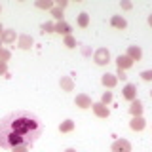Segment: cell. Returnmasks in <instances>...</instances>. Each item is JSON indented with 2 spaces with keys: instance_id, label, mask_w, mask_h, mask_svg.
I'll return each mask as SVG.
<instances>
[{
  "instance_id": "6da1fadb",
  "label": "cell",
  "mask_w": 152,
  "mask_h": 152,
  "mask_svg": "<svg viewBox=\"0 0 152 152\" xmlns=\"http://www.w3.org/2000/svg\"><path fill=\"white\" fill-rule=\"evenodd\" d=\"M42 135V122L28 110L10 112L0 120V146L12 150L13 146H32Z\"/></svg>"
},
{
  "instance_id": "7a4b0ae2",
  "label": "cell",
  "mask_w": 152,
  "mask_h": 152,
  "mask_svg": "<svg viewBox=\"0 0 152 152\" xmlns=\"http://www.w3.org/2000/svg\"><path fill=\"white\" fill-rule=\"evenodd\" d=\"M93 61H95V65H99V66L108 65L110 63V51H108L107 48H99L93 53Z\"/></svg>"
},
{
  "instance_id": "3957f363",
  "label": "cell",
  "mask_w": 152,
  "mask_h": 152,
  "mask_svg": "<svg viewBox=\"0 0 152 152\" xmlns=\"http://www.w3.org/2000/svg\"><path fill=\"white\" fill-rule=\"evenodd\" d=\"M122 97L124 99H127V101H135L137 99V86L135 84H126L124 86V89H122Z\"/></svg>"
},
{
  "instance_id": "277c9868",
  "label": "cell",
  "mask_w": 152,
  "mask_h": 152,
  "mask_svg": "<svg viewBox=\"0 0 152 152\" xmlns=\"http://www.w3.org/2000/svg\"><path fill=\"white\" fill-rule=\"evenodd\" d=\"M112 152H131V145L127 139H116L112 142Z\"/></svg>"
},
{
  "instance_id": "5b68a950",
  "label": "cell",
  "mask_w": 152,
  "mask_h": 152,
  "mask_svg": "<svg viewBox=\"0 0 152 152\" xmlns=\"http://www.w3.org/2000/svg\"><path fill=\"white\" fill-rule=\"evenodd\" d=\"M74 104L78 108H91L93 107V103H91V97L89 95H86V93H80V95H76V99H74Z\"/></svg>"
},
{
  "instance_id": "8992f818",
  "label": "cell",
  "mask_w": 152,
  "mask_h": 152,
  "mask_svg": "<svg viewBox=\"0 0 152 152\" xmlns=\"http://www.w3.org/2000/svg\"><path fill=\"white\" fill-rule=\"evenodd\" d=\"M93 112H95V116L97 118H108L110 116V110H108V107L107 104H103V103H93Z\"/></svg>"
},
{
  "instance_id": "52a82bcc",
  "label": "cell",
  "mask_w": 152,
  "mask_h": 152,
  "mask_svg": "<svg viewBox=\"0 0 152 152\" xmlns=\"http://www.w3.org/2000/svg\"><path fill=\"white\" fill-rule=\"evenodd\" d=\"M32 44H34V40H32V36H28V34H21V36L17 38L19 50H31Z\"/></svg>"
},
{
  "instance_id": "ba28073f",
  "label": "cell",
  "mask_w": 152,
  "mask_h": 152,
  "mask_svg": "<svg viewBox=\"0 0 152 152\" xmlns=\"http://www.w3.org/2000/svg\"><path fill=\"white\" fill-rule=\"evenodd\" d=\"M129 127L133 131H142L146 127V122H145V118L142 116H133L131 118V122H129Z\"/></svg>"
},
{
  "instance_id": "9c48e42d",
  "label": "cell",
  "mask_w": 152,
  "mask_h": 152,
  "mask_svg": "<svg viewBox=\"0 0 152 152\" xmlns=\"http://www.w3.org/2000/svg\"><path fill=\"white\" fill-rule=\"evenodd\" d=\"M70 31H72V27H70L69 23L65 21V19H63V21H57V23H55V32H57V34L69 36V34H70Z\"/></svg>"
},
{
  "instance_id": "30bf717a",
  "label": "cell",
  "mask_w": 152,
  "mask_h": 152,
  "mask_svg": "<svg viewBox=\"0 0 152 152\" xmlns=\"http://www.w3.org/2000/svg\"><path fill=\"white\" fill-rule=\"evenodd\" d=\"M126 55L129 57L133 63H135V61H141V57H142V50H141L139 46H129V48H127V53H126Z\"/></svg>"
},
{
  "instance_id": "8fae6325",
  "label": "cell",
  "mask_w": 152,
  "mask_h": 152,
  "mask_svg": "<svg viewBox=\"0 0 152 152\" xmlns=\"http://www.w3.org/2000/svg\"><path fill=\"white\" fill-rule=\"evenodd\" d=\"M116 65H118V69H120V70H127V69H131V66H133V61L127 55H118L116 57Z\"/></svg>"
},
{
  "instance_id": "7c38bea8",
  "label": "cell",
  "mask_w": 152,
  "mask_h": 152,
  "mask_svg": "<svg viewBox=\"0 0 152 152\" xmlns=\"http://www.w3.org/2000/svg\"><path fill=\"white\" fill-rule=\"evenodd\" d=\"M101 84L104 86V88H114V86L118 84V78H116V74H103L101 76Z\"/></svg>"
},
{
  "instance_id": "4fadbf2b",
  "label": "cell",
  "mask_w": 152,
  "mask_h": 152,
  "mask_svg": "<svg viewBox=\"0 0 152 152\" xmlns=\"http://www.w3.org/2000/svg\"><path fill=\"white\" fill-rule=\"evenodd\" d=\"M15 38H19V36L15 34V31L8 28V31H4V32H2L0 40H2V44H13V42H15Z\"/></svg>"
},
{
  "instance_id": "5bb4252c",
  "label": "cell",
  "mask_w": 152,
  "mask_h": 152,
  "mask_svg": "<svg viewBox=\"0 0 152 152\" xmlns=\"http://www.w3.org/2000/svg\"><path fill=\"white\" fill-rule=\"evenodd\" d=\"M59 86H61V89H63V91H72V89H74V82H72V78H70V76H61Z\"/></svg>"
},
{
  "instance_id": "9a60e30c",
  "label": "cell",
  "mask_w": 152,
  "mask_h": 152,
  "mask_svg": "<svg viewBox=\"0 0 152 152\" xmlns=\"http://www.w3.org/2000/svg\"><path fill=\"white\" fill-rule=\"evenodd\" d=\"M129 114L131 116H142V103L139 99L131 101V107H129Z\"/></svg>"
},
{
  "instance_id": "2e32d148",
  "label": "cell",
  "mask_w": 152,
  "mask_h": 152,
  "mask_svg": "<svg viewBox=\"0 0 152 152\" xmlns=\"http://www.w3.org/2000/svg\"><path fill=\"white\" fill-rule=\"evenodd\" d=\"M110 25H112L114 28H120V31H122V28L127 27V21H126L122 15H112V17H110Z\"/></svg>"
},
{
  "instance_id": "e0dca14e",
  "label": "cell",
  "mask_w": 152,
  "mask_h": 152,
  "mask_svg": "<svg viewBox=\"0 0 152 152\" xmlns=\"http://www.w3.org/2000/svg\"><path fill=\"white\" fill-rule=\"evenodd\" d=\"M72 129H74V122H72V120L61 122V126H59V131H61V133H69V131H72Z\"/></svg>"
},
{
  "instance_id": "ac0fdd59",
  "label": "cell",
  "mask_w": 152,
  "mask_h": 152,
  "mask_svg": "<svg viewBox=\"0 0 152 152\" xmlns=\"http://www.w3.org/2000/svg\"><path fill=\"white\" fill-rule=\"evenodd\" d=\"M76 23H78V27L86 28V27L89 25V15H88V13H86V12H82V13H80V15H78V19H76Z\"/></svg>"
},
{
  "instance_id": "d6986e66",
  "label": "cell",
  "mask_w": 152,
  "mask_h": 152,
  "mask_svg": "<svg viewBox=\"0 0 152 152\" xmlns=\"http://www.w3.org/2000/svg\"><path fill=\"white\" fill-rule=\"evenodd\" d=\"M34 6L40 8V10H51L53 8V2H51V0H38Z\"/></svg>"
},
{
  "instance_id": "ffe728a7",
  "label": "cell",
  "mask_w": 152,
  "mask_h": 152,
  "mask_svg": "<svg viewBox=\"0 0 152 152\" xmlns=\"http://www.w3.org/2000/svg\"><path fill=\"white\" fill-rule=\"evenodd\" d=\"M50 12H51V15H53V19H57V21H63V10H61V8L53 6Z\"/></svg>"
},
{
  "instance_id": "44dd1931",
  "label": "cell",
  "mask_w": 152,
  "mask_h": 152,
  "mask_svg": "<svg viewBox=\"0 0 152 152\" xmlns=\"http://www.w3.org/2000/svg\"><path fill=\"white\" fill-rule=\"evenodd\" d=\"M40 28H42V32H55V23H42L40 25Z\"/></svg>"
},
{
  "instance_id": "7402d4cb",
  "label": "cell",
  "mask_w": 152,
  "mask_h": 152,
  "mask_svg": "<svg viewBox=\"0 0 152 152\" xmlns=\"http://www.w3.org/2000/svg\"><path fill=\"white\" fill-rule=\"evenodd\" d=\"M65 46H66V48H70V50H72V48H76V40H74V36H72V34L65 36Z\"/></svg>"
},
{
  "instance_id": "603a6c76",
  "label": "cell",
  "mask_w": 152,
  "mask_h": 152,
  "mask_svg": "<svg viewBox=\"0 0 152 152\" xmlns=\"http://www.w3.org/2000/svg\"><path fill=\"white\" fill-rule=\"evenodd\" d=\"M10 57H12V53H10V50H0V61H4V63H8L10 61Z\"/></svg>"
},
{
  "instance_id": "cb8c5ba5",
  "label": "cell",
  "mask_w": 152,
  "mask_h": 152,
  "mask_svg": "<svg viewBox=\"0 0 152 152\" xmlns=\"http://www.w3.org/2000/svg\"><path fill=\"white\" fill-rule=\"evenodd\" d=\"M110 101H112V93H110V91H104L103 97H101V103H103V104H108Z\"/></svg>"
},
{
  "instance_id": "d4e9b609",
  "label": "cell",
  "mask_w": 152,
  "mask_h": 152,
  "mask_svg": "<svg viewBox=\"0 0 152 152\" xmlns=\"http://www.w3.org/2000/svg\"><path fill=\"white\" fill-rule=\"evenodd\" d=\"M141 78L145 80V82H150V80H152V70H142V72H141Z\"/></svg>"
},
{
  "instance_id": "484cf974",
  "label": "cell",
  "mask_w": 152,
  "mask_h": 152,
  "mask_svg": "<svg viewBox=\"0 0 152 152\" xmlns=\"http://www.w3.org/2000/svg\"><path fill=\"white\" fill-rule=\"evenodd\" d=\"M28 148L31 146H25V145H21V146H13L12 152H28Z\"/></svg>"
},
{
  "instance_id": "4316f807",
  "label": "cell",
  "mask_w": 152,
  "mask_h": 152,
  "mask_svg": "<svg viewBox=\"0 0 152 152\" xmlns=\"http://www.w3.org/2000/svg\"><path fill=\"white\" fill-rule=\"evenodd\" d=\"M8 70V63H4V61H0V76H4Z\"/></svg>"
},
{
  "instance_id": "83f0119b",
  "label": "cell",
  "mask_w": 152,
  "mask_h": 152,
  "mask_svg": "<svg viewBox=\"0 0 152 152\" xmlns=\"http://www.w3.org/2000/svg\"><path fill=\"white\" fill-rule=\"evenodd\" d=\"M116 78L126 80V78H127V76H126V70H120V69H118V70H116Z\"/></svg>"
},
{
  "instance_id": "f1b7e54d",
  "label": "cell",
  "mask_w": 152,
  "mask_h": 152,
  "mask_svg": "<svg viewBox=\"0 0 152 152\" xmlns=\"http://www.w3.org/2000/svg\"><path fill=\"white\" fill-rule=\"evenodd\" d=\"M66 6H69V2H66V0H59V2H57V8H61V10H65Z\"/></svg>"
},
{
  "instance_id": "f546056e",
  "label": "cell",
  "mask_w": 152,
  "mask_h": 152,
  "mask_svg": "<svg viewBox=\"0 0 152 152\" xmlns=\"http://www.w3.org/2000/svg\"><path fill=\"white\" fill-rule=\"evenodd\" d=\"M120 6H122V10H131V6H133V4H131V2H122Z\"/></svg>"
},
{
  "instance_id": "4dcf8cb0",
  "label": "cell",
  "mask_w": 152,
  "mask_h": 152,
  "mask_svg": "<svg viewBox=\"0 0 152 152\" xmlns=\"http://www.w3.org/2000/svg\"><path fill=\"white\" fill-rule=\"evenodd\" d=\"M2 32H4V27H2V23H0V36H2Z\"/></svg>"
},
{
  "instance_id": "1f68e13d",
  "label": "cell",
  "mask_w": 152,
  "mask_h": 152,
  "mask_svg": "<svg viewBox=\"0 0 152 152\" xmlns=\"http://www.w3.org/2000/svg\"><path fill=\"white\" fill-rule=\"evenodd\" d=\"M148 25L152 27V15H148Z\"/></svg>"
},
{
  "instance_id": "d6a6232c",
  "label": "cell",
  "mask_w": 152,
  "mask_h": 152,
  "mask_svg": "<svg viewBox=\"0 0 152 152\" xmlns=\"http://www.w3.org/2000/svg\"><path fill=\"white\" fill-rule=\"evenodd\" d=\"M65 152H76V150H74V148H66Z\"/></svg>"
},
{
  "instance_id": "836d02e7",
  "label": "cell",
  "mask_w": 152,
  "mask_h": 152,
  "mask_svg": "<svg viewBox=\"0 0 152 152\" xmlns=\"http://www.w3.org/2000/svg\"><path fill=\"white\" fill-rule=\"evenodd\" d=\"M0 50H2V40H0Z\"/></svg>"
},
{
  "instance_id": "e575fe53",
  "label": "cell",
  "mask_w": 152,
  "mask_h": 152,
  "mask_svg": "<svg viewBox=\"0 0 152 152\" xmlns=\"http://www.w3.org/2000/svg\"><path fill=\"white\" fill-rule=\"evenodd\" d=\"M150 97H152V91H150Z\"/></svg>"
},
{
  "instance_id": "d590c367",
  "label": "cell",
  "mask_w": 152,
  "mask_h": 152,
  "mask_svg": "<svg viewBox=\"0 0 152 152\" xmlns=\"http://www.w3.org/2000/svg\"><path fill=\"white\" fill-rule=\"evenodd\" d=\"M0 12H2V10H0Z\"/></svg>"
}]
</instances>
